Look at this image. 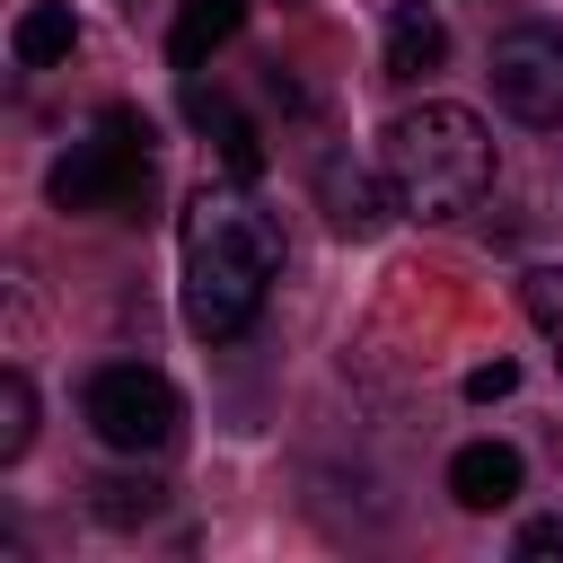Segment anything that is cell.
Here are the masks:
<instances>
[{"instance_id": "1", "label": "cell", "mask_w": 563, "mask_h": 563, "mask_svg": "<svg viewBox=\"0 0 563 563\" xmlns=\"http://www.w3.org/2000/svg\"><path fill=\"white\" fill-rule=\"evenodd\" d=\"M282 282V229L246 194V176L202 185L185 202V325L202 343H229L255 325L264 290Z\"/></svg>"}, {"instance_id": "2", "label": "cell", "mask_w": 563, "mask_h": 563, "mask_svg": "<svg viewBox=\"0 0 563 563\" xmlns=\"http://www.w3.org/2000/svg\"><path fill=\"white\" fill-rule=\"evenodd\" d=\"M378 158H387V185L405 211L422 220H457L493 194V132L466 114V106H405L387 132H378Z\"/></svg>"}, {"instance_id": "3", "label": "cell", "mask_w": 563, "mask_h": 563, "mask_svg": "<svg viewBox=\"0 0 563 563\" xmlns=\"http://www.w3.org/2000/svg\"><path fill=\"white\" fill-rule=\"evenodd\" d=\"M79 413H88V431H97L106 449H123V457H158V449L185 431V396H176L158 369H141V361H106V369L88 378Z\"/></svg>"}, {"instance_id": "4", "label": "cell", "mask_w": 563, "mask_h": 563, "mask_svg": "<svg viewBox=\"0 0 563 563\" xmlns=\"http://www.w3.org/2000/svg\"><path fill=\"white\" fill-rule=\"evenodd\" d=\"M484 70H493V97L519 114V123H537V132H563V26H501L493 35V53H484Z\"/></svg>"}, {"instance_id": "5", "label": "cell", "mask_w": 563, "mask_h": 563, "mask_svg": "<svg viewBox=\"0 0 563 563\" xmlns=\"http://www.w3.org/2000/svg\"><path fill=\"white\" fill-rule=\"evenodd\" d=\"M141 194H150V150H123L114 132L53 158V202L62 211H132Z\"/></svg>"}, {"instance_id": "6", "label": "cell", "mask_w": 563, "mask_h": 563, "mask_svg": "<svg viewBox=\"0 0 563 563\" xmlns=\"http://www.w3.org/2000/svg\"><path fill=\"white\" fill-rule=\"evenodd\" d=\"M449 493H457V510H510L519 501V449L510 440H466L449 457Z\"/></svg>"}, {"instance_id": "7", "label": "cell", "mask_w": 563, "mask_h": 563, "mask_svg": "<svg viewBox=\"0 0 563 563\" xmlns=\"http://www.w3.org/2000/svg\"><path fill=\"white\" fill-rule=\"evenodd\" d=\"M440 62H449V26H440V9H431V0H396V18H387V79L413 88V79H431Z\"/></svg>"}, {"instance_id": "8", "label": "cell", "mask_w": 563, "mask_h": 563, "mask_svg": "<svg viewBox=\"0 0 563 563\" xmlns=\"http://www.w3.org/2000/svg\"><path fill=\"white\" fill-rule=\"evenodd\" d=\"M317 194H325V220H334L343 238H378V229L396 220V211H387V194H396V185L378 194V176H369V167H352V158H325V167H317Z\"/></svg>"}, {"instance_id": "9", "label": "cell", "mask_w": 563, "mask_h": 563, "mask_svg": "<svg viewBox=\"0 0 563 563\" xmlns=\"http://www.w3.org/2000/svg\"><path fill=\"white\" fill-rule=\"evenodd\" d=\"M238 26H246V0H185L176 26H167V62H176V70H202Z\"/></svg>"}, {"instance_id": "10", "label": "cell", "mask_w": 563, "mask_h": 563, "mask_svg": "<svg viewBox=\"0 0 563 563\" xmlns=\"http://www.w3.org/2000/svg\"><path fill=\"white\" fill-rule=\"evenodd\" d=\"M70 44H79V18H70V0H35V9H18V26H9V53H18L26 70H53V62H70Z\"/></svg>"}, {"instance_id": "11", "label": "cell", "mask_w": 563, "mask_h": 563, "mask_svg": "<svg viewBox=\"0 0 563 563\" xmlns=\"http://www.w3.org/2000/svg\"><path fill=\"white\" fill-rule=\"evenodd\" d=\"M194 123L220 141V167H229V176H255V167H264V141H255V123H246L238 106H220V97H194Z\"/></svg>"}, {"instance_id": "12", "label": "cell", "mask_w": 563, "mask_h": 563, "mask_svg": "<svg viewBox=\"0 0 563 563\" xmlns=\"http://www.w3.org/2000/svg\"><path fill=\"white\" fill-rule=\"evenodd\" d=\"M519 308H528V325L545 334V352H554V369H563V264H537V273L519 282Z\"/></svg>"}, {"instance_id": "13", "label": "cell", "mask_w": 563, "mask_h": 563, "mask_svg": "<svg viewBox=\"0 0 563 563\" xmlns=\"http://www.w3.org/2000/svg\"><path fill=\"white\" fill-rule=\"evenodd\" d=\"M158 510H167V493H158L150 475H106V484H97V519H114V528L158 519Z\"/></svg>"}, {"instance_id": "14", "label": "cell", "mask_w": 563, "mask_h": 563, "mask_svg": "<svg viewBox=\"0 0 563 563\" xmlns=\"http://www.w3.org/2000/svg\"><path fill=\"white\" fill-rule=\"evenodd\" d=\"M26 440H35V387H26V369H9L0 378V457H26Z\"/></svg>"}, {"instance_id": "15", "label": "cell", "mask_w": 563, "mask_h": 563, "mask_svg": "<svg viewBox=\"0 0 563 563\" xmlns=\"http://www.w3.org/2000/svg\"><path fill=\"white\" fill-rule=\"evenodd\" d=\"M510 554H519V563H563V519H528Z\"/></svg>"}, {"instance_id": "16", "label": "cell", "mask_w": 563, "mask_h": 563, "mask_svg": "<svg viewBox=\"0 0 563 563\" xmlns=\"http://www.w3.org/2000/svg\"><path fill=\"white\" fill-rule=\"evenodd\" d=\"M510 387H519V369H510V361H484V369H466V396H475V405H501Z\"/></svg>"}, {"instance_id": "17", "label": "cell", "mask_w": 563, "mask_h": 563, "mask_svg": "<svg viewBox=\"0 0 563 563\" xmlns=\"http://www.w3.org/2000/svg\"><path fill=\"white\" fill-rule=\"evenodd\" d=\"M97 132H114L123 150H150V114H132V106H106V123Z\"/></svg>"}]
</instances>
